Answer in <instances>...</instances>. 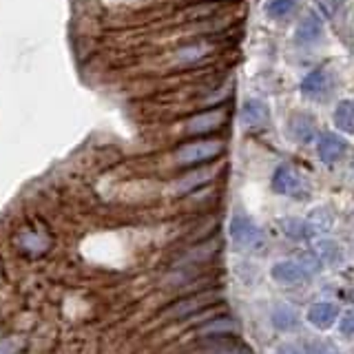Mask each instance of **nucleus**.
Wrapping results in <instances>:
<instances>
[{"label": "nucleus", "mask_w": 354, "mask_h": 354, "mask_svg": "<svg viewBox=\"0 0 354 354\" xmlns=\"http://www.w3.org/2000/svg\"><path fill=\"white\" fill-rule=\"evenodd\" d=\"M317 257L324 261H330V259H337L339 257V246L335 241H328V239H321L317 241Z\"/></svg>", "instance_id": "21"}, {"label": "nucleus", "mask_w": 354, "mask_h": 354, "mask_svg": "<svg viewBox=\"0 0 354 354\" xmlns=\"http://www.w3.org/2000/svg\"><path fill=\"white\" fill-rule=\"evenodd\" d=\"M228 235L232 239L237 248H259L263 243V235H261V228L254 224V221L243 215V213H235L230 217V224H228Z\"/></svg>", "instance_id": "4"}, {"label": "nucleus", "mask_w": 354, "mask_h": 354, "mask_svg": "<svg viewBox=\"0 0 354 354\" xmlns=\"http://www.w3.org/2000/svg\"><path fill=\"white\" fill-rule=\"evenodd\" d=\"M335 127L343 133H354V100H341L335 106Z\"/></svg>", "instance_id": "16"}, {"label": "nucleus", "mask_w": 354, "mask_h": 354, "mask_svg": "<svg viewBox=\"0 0 354 354\" xmlns=\"http://www.w3.org/2000/svg\"><path fill=\"white\" fill-rule=\"evenodd\" d=\"M301 354H341V352L335 346H330V343L315 341V343H308Z\"/></svg>", "instance_id": "22"}, {"label": "nucleus", "mask_w": 354, "mask_h": 354, "mask_svg": "<svg viewBox=\"0 0 354 354\" xmlns=\"http://www.w3.org/2000/svg\"><path fill=\"white\" fill-rule=\"evenodd\" d=\"M215 299V295L213 292H202V295H193L191 299H184V301H180L175 308H171L169 310V315H173V317H184V315H191V313H195V310H199V308H204V306H208L210 301Z\"/></svg>", "instance_id": "15"}, {"label": "nucleus", "mask_w": 354, "mask_h": 354, "mask_svg": "<svg viewBox=\"0 0 354 354\" xmlns=\"http://www.w3.org/2000/svg\"><path fill=\"white\" fill-rule=\"evenodd\" d=\"M224 153V142L221 140H193L175 151V162L180 166H204L217 160Z\"/></svg>", "instance_id": "2"}, {"label": "nucleus", "mask_w": 354, "mask_h": 354, "mask_svg": "<svg viewBox=\"0 0 354 354\" xmlns=\"http://www.w3.org/2000/svg\"><path fill=\"white\" fill-rule=\"evenodd\" d=\"M22 348H25V341L20 337H11V339L0 341V354H18Z\"/></svg>", "instance_id": "23"}, {"label": "nucleus", "mask_w": 354, "mask_h": 354, "mask_svg": "<svg viewBox=\"0 0 354 354\" xmlns=\"http://www.w3.org/2000/svg\"><path fill=\"white\" fill-rule=\"evenodd\" d=\"M239 120H241V127L248 129V131H254V129H261L268 124L270 120V109L266 102L257 97H250L246 102L241 104V111H239Z\"/></svg>", "instance_id": "9"}, {"label": "nucleus", "mask_w": 354, "mask_h": 354, "mask_svg": "<svg viewBox=\"0 0 354 354\" xmlns=\"http://www.w3.org/2000/svg\"><path fill=\"white\" fill-rule=\"evenodd\" d=\"M272 324L281 332H292L299 326V317L290 306H277L272 310Z\"/></svg>", "instance_id": "17"}, {"label": "nucleus", "mask_w": 354, "mask_h": 354, "mask_svg": "<svg viewBox=\"0 0 354 354\" xmlns=\"http://www.w3.org/2000/svg\"><path fill=\"white\" fill-rule=\"evenodd\" d=\"M339 332L343 337H354V313H346L339 319Z\"/></svg>", "instance_id": "24"}, {"label": "nucleus", "mask_w": 354, "mask_h": 354, "mask_svg": "<svg viewBox=\"0 0 354 354\" xmlns=\"http://www.w3.org/2000/svg\"><path fill=\"white\" fill-rule=\"evenodd\" d=\"M217 175V169L215 166H199V169L186 173L184 177H180V180L175 182V193L177 195H186V193H193L197 191V188H202L204 184H208L213 177Z\"/></svg>", "instance_id": "11"}, {"label": "nucleus", "mask_w": 354, "mask_h": 354, "mask_svg": "<svg viewBox=\"0 0 354 354\" xmlns=\"http://www.w3.org/2000/svg\"><path fill=\"white\" fill-rule=\"evenodd\" d=\"M308 324L317 328V330H328L337 324V319H339V306L335 301H317L310 306L308 310Z\"/></svg>", "instance_id": "10"}, {"label": "nucleus", "mask_w": 354, "mask_h": 354, "mask_svg": "<svg viewBox=\"0 0 354 354\" xmlns=\"http://www.w3.org/2000/svg\"><path fill=\"white\" fill-rule=\"evenodd\" d=\"M321 38H324V18L315 14V11H308L297 25L295 42L301 44V47H313Z\"/></svg>", "instance_id": "8"}, {"label": "nucleus", "mask_w": 354, "mask_h": 354, "mask_svg": "<svg viewBox=\"0 0 354 354\" xmlns=\"http://www.w3.org/2000/svg\"><path fill=\"white\" fill-rule=\"evenodd\" d=\"M279 224H281L283 235L290 237V239H297V241L308 239V237L315 235V230H313V226L308 224V219L304 221V219H297V217H288V219H281Z\"/></svg>", "instance_id": "14"}, {"label": "nucleus", "mask_w": 354, "mask_h": 354, "mask_svg": "<svg viewBox=\"0 0 354 354\" xmlns=\"http://www.w3.org/2000/svg\"><path fill=\"white\" fill-rule=\"evenodd\" d=\"M228 113L226 109H208L202 113L193 115L186 122V133L188 136H208V133H215L217 129L224 127Z\"/></svg>", "instance_id": "5"}, {"label": "nucleus", "mask_w": 354, "mask_h": 354, "mask_svg": "<svg viewBox=\"0 0 354 354\" xmlns=\"http://www.w3.org/2000/svg\"><path fill=\"white\" fill-rule=\"evenodd\" d=\"M288 131H290V138L297 144H310L317 136V124L315 120L308 113H295L290 118V124H288Z\"/></svg>", "instance_id": "12"}, {"label": "nucleus", "mask_w": 354, "mask_h": 354, "mask_svg": "<svg viewBox=\"0 0 354 354\" xmlns=\"http://www.w3.org/2000/svg\"><path fill=\"white\" fill-rule=\"evenodd\" d=\"M348 153V142L343 140L339 133L326 131L321 133L317 140V155L324 164H337L339 160H343V155Z\"/></svg>", "instance_id": "7"}, {"label": "nucleus", "mask_w": 354, "mask_h": 354, "mask_svg": "<svg viewBox=\"0 0 354 354\" xmlns=\"http://www.w3.org/2000/svg\"><path fill=\"white\" fill-rule=\"evenodd\" d=\"M308 224L313 226V230H328L332 226V215H328L326 208H317L313 215L308 217Z\"/></svg>", "instance_id": "20"}, {"label": "nucleus", "mask_w": 354, "mask_h": 354, "mask_svg": "<svg viewBox=\"0 0 354 354\" xmlns=\"http://www.w3.org/2000/svg\"><path fill=\"white\" fill-rule=\"evenodd\" d=\"M210 51H213V44L206 42V40L191 42V44H184V47L177 51L175 60L180 62V64H195L199 60H204Z\"/></svg>", "instance_id": "13"}, {"label": "nucleus", "mask_w": 354, "mask_h": 354, "mask_svg": "<svg viewBox=\"0 0 354 354\" xmlns=\"http://www.w3.org/2000/svg\"><path fill=\"white\" fill-rule=\"evenodd\" d=\"M315 5L319 9L321 18L335 22V25L346 16V0H315Z\"/></svg>", "instance_id": "19"}, {"label": "nucleus", "mask_w": 354, "mask_h": 354, "mask_svg": "<svg viewBox=\"0 0 354 354\" xmlns=\"http://www.w3.org/2000/svg\"><path fill=\"white\" fill-rule=\"evenodd\" d=\"M299 7V0H268L263 5L266 16L272 18V20H283V18H290Z\"/></svg>", "instance_id": "18"}, {"label": "nucleus", "mask_w": 354, "mask_h": 354, "mask_svg": "<svg viewBox=\"0 0 354 354\" xmlns=\"http://www.w3.org/2000/svg\"><path fill=\"white\" fill-rule=\"evenodd\" d=\"M321 266L324 263H321L317 254H306V257H299V259L277 261L270 268V274H272V279L281 286H301L313 279L321 270Z\"/></svg>", "instance_id": "1"}, {"label": "nucleus", "mask_w": 354, "mask_h": 354, "mask_svg": "<svg viewBox=\"0 0 354 354\" xmlns=\"http://www.w3.org/2000/svg\"><path fill=\"white\" fill-rule=\"evenodd\" d=\"M272 191L279 195H286V197L304 199V197H308L310 184H308L301 169H297V166L290 162H283L277 166L272 173Z\"/></svg>", "instance_id": "3"}, {"label": "nucleus", "mask_w": 354, "mask_h": 354, "mask_svg": "<svg viewBox=\"0 0 354 354\" xmlns=\"http://www.w3.org/2000/svg\"><path fill=\"white\" fill-rule=\"evenodd\" d=\"M299 88H301V93L308 97V100H313V102H324V100L330 95L332 91V80H330V75L326 69H315V71H310L301 84H299Z\"/></svg>", "instance_id": "6"}]
</instances>
